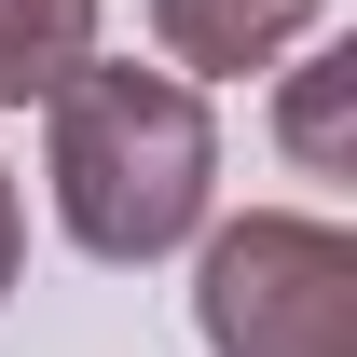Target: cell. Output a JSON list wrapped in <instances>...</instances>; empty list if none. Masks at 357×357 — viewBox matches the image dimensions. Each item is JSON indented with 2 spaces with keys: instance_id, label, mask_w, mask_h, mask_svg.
Returning a JSON list of instances; mask_svg holds the SVG:
<instances>
[{
  "instance_id": "1",
  "label": "cell",
  "mask_w": 357,
  "mask_h": 357,
  "mask_svg": "<svg viewBox=\"0 0 357 357\" xmlns=\"http://www.w3.org/2000/svg\"><path fill=\"white\" fill-rule=\"evenodd\" d=\"M55 110V220L83 261H165L178 234L206 220V178H220V124L178 69H110L83 55Z\"/></svg>"
},
{
  "instance_id": "2",
  "label": "cell",
  "mask_w": 357,
  "mask_h": 357,
  "mask_svg": "<svg viewBox=\"0 0 357 357\" xmlns=\"http://www.w3.org/2000/svg\"><path fill=\"white\" fill-rule=\"evenodd\" d=\"M206 357H357V234L303 206H248L192 275Z\"/></svg>"
},
{
  "instance_id": "3",
  "label": "cell",
  "mask_w": 357,
  "mask_h": 357,
  "mask_svg": "<svg viewBox=\"0 0 357 357\" xmlns=\"http://www.w3.org/2000/svg\"><path fill=\"white\" fill-rule=\"evenodd\" d=\"M330 0H151V42H165V69L192 96L206 83H248V69H275V55L303 42Z\"/></svg>"
},
{
  "instance_id": "4",
  "label": "cell",
  "mask_w": 357,
  "mask_h": 357,
  "mask_svg": "<svg viewBox=\"0 0 357 357\" xmlns=\"http://www.w3.org/2000/svg\"><path fill=\"white\" fill-rule=\"evenodd\" d=\"M96 55V0H0V110L55 96Z\"/></svg>"
},
{
  "instance_id": "5",
  "label": "cell",
  "mask_w": 357,
  "mask_h": 357,
  "mask_svg": "<svg viewBox=\"0 0 357 357\" xmlns=\"http://www.w3.org/2000/svg\"><path fill=\"white\" fill-rule=\"evenodd\" d=\"M344 83H357V55H316L289 83V151L303 165H344Z\"/></svg>"
},
{
  "instance_id": "6",
  "label": "cell",
  "mask_w": 357,
  "mask_h": 357,
  "mask_svg": "<svg viewBox=\"0 0 357 357\" xmlns=\"http://www.w3.org/2000/svg\"><path fill=\"white\" fill-rule=\"evenodd\" d=\"M14 261H28V206H14V178H0V289H14Z\"/></svg>"
}]
</instances>
